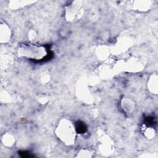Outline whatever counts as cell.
I'll return each instance as SVG.
<instances>
[{
	"label": "cell",
	"instance_id": "1",
	"mask_svg": "<svg viewBox=\"0 0 158 158\" xmlns=\"http://www.w3.org/2000/svg\"><path fill=\"white\" fill-rule=\"evenodd\" d=\"M19 54L21 57L41 60L47 55V51L44 46L28 44L22 45L19 48Z\"/></svg>",
	"mask_w": 158,
	"mask_h": 158
}]
</instances>
